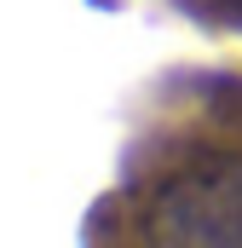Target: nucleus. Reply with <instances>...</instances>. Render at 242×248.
Here are the masks:
<instances>
[{"label": "nucleus", "instance_id": "1", "mask_svg": "<svg viewBox=\"0 0 242 248\" xmlns=\"http://www.w3.org/2000/svg\"><path fill=\"white\" fill-rule=\"evenodd\" d=\"M150 237L173 248H242V156L202 150L150 202Z\"/></svg>", "mask_w": 242, "mask_h": 248}, {"label": "nucleus", "instance_id": "2", "mask_svg": "<svg viewBox=\"0 0 242 248\" xmlns=\"http://www.w3.org/2000/svg\"><path fill=\"white\" fill-rule=\"evenodd\" d=\"M196 17L208 23H225V29H242V0H184Z\"/></svg>", "mask_w": 242, "mask_h": 248}]
</instances>
